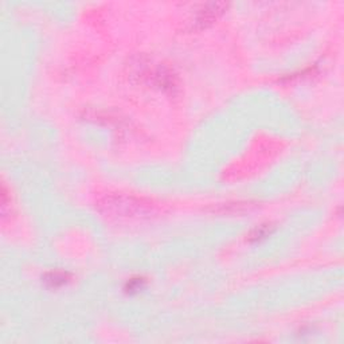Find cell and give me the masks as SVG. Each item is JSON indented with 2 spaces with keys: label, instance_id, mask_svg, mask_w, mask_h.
Segmentation results:
<instances>
[{
  "label": "cell",
  "instance_id": "cell-1",
  "mask_svg": "<svg viewBox=\"0 0 344 344\" xmlns=\"http://www.w3.org/2000/svg\"><path fill=\"white\" fill-rule=\"evenodd\" d=\"M101 206L109 214H114L116 216H132V215L144 214L146 204L140 199L132 196H121V195H112L106 196L101 202Z\"/></svg>",
  "mask_w": 344,
  "mask_h": 344
},
{
  "label": "cell",
  "instance_id": "cell-2",
  "mask_svg": "<svg viewBox=\"0 0 344 344\" xmlns=\"http://www.w3.org/2000/svg\"><path fill=\"white\" fill-rule=\"evenodd\" d=\"M224 8H228L226 3H210L203 7L200 10V12L198 14V23H200L202 26L211 23V22L220 16V14H224Z\"/></svg>",
  "mask_w": 344,
  "mask_h": 344
},
{
  "label": "cell",
  "instance_id": "cell-3",
  "mask_svg": "<svg viewBox=\"0 0 344 344\" xmlns=\"http://www.w3.org/2000/svg\"><path fill=\"white\" fill-rule=\"evenodd\" d=\"M43 281L50 288H58V286H62V285H64L69 281V276H68V273H64V272H52V273L44 276Z\"/></svg>",
  "mask_w": 344,
  "mask_h": 344
},
{
  "label": "cell",
  "instance_id": "cell-4",
  "mask_svg": "<svg viewBox=\"0 0 344 344\" xmlns=\"http://www.w3.org/2000/svg\"><path fill=\"white\" fill-rule=\"evenodd\" d=\"M269 226H270V224H261V226H258L257 228H254L253 232H252V234L249 236V240H252V241H258V240L265 238V236L270 232Z\"/></svg>",
  "mask_w": 344,
  "mask_h": 344
},
{
  "label": "cell",
  "instance_id": "cell-5",
  "mask_svg": "<svg viewBox=\"0 0 344 344\" xmlns=\"http://www.w3.org/2000/svg\"><path fill=\"white\" fill-rule=\"evenodd\" d=\"M144 280L142 278H136V280H130L128 282V292H134V290H138L142 288V284Z\"/></svg>",
  "mask_w": 344,
  "mask_h": 344
}]
</instances>
